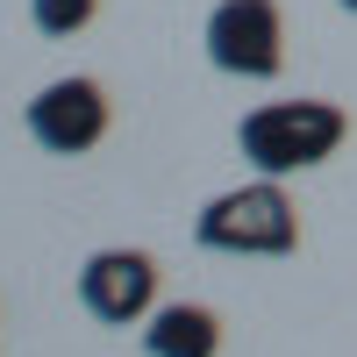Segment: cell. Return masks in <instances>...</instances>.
<instances>
[{"instance_id": "1", "label": "cell", "mask_w": 357, "mask_h": 357, "mask_svg": "<svg viewBox=\"0 0 357 357\" xmlns=\"http://www.w3.org/2000/svg\"><path fill=\"white\" fill-rule=\"evenodd\" d=\"M350 136V114L321 93H301V100H264L236 122V151H243L250 172L264 178H293V172H314L343 151Z\"/></svg>"}, {"instance_id": "2", "label": "cell", "mask_w": 357, "mask_h": 357, "mask_svg": "<svg viewBox=\"0 0 357 357\" xmlns=\"http://www.w3.org/2000/svg\"><path fill=\"white\" fill-rule=\"evenodd\" d=\"M193 243L222 257H286L301 243V207H293L286 178H243V186L215 193L193 215Z\"/></svg>"}, {"instance_id": "3", "label": "cell", "mask_w": 357, "mask_h": 357, "mask_svg": "<svg viewBox=\"0 0 357 357\" xmlns=\"http://www.w3.org/2000/svg\"><path fill=\"white\" fill-rule=\"evenodd\" d=\"M207 65L229 79H279L286 72V15L279 0H215L200 29Z\"/></svg>"}, {"instance_id": "4", "label": "cell", "mask_w": 357, "mask_h": 357, "mask_svg": "<svg viewBox=\"0 0 357 357\" xmlns=\"http://www.w3.org/2000/svg\"><path fill=\"white\" fill-rule=\"evenodd\" d=\"M107 122H114L107 86H100V79H86V72L50 79L43 93L29 100V136H36L50 158H86V151L107 136Z\"/></svg>"}, {"instance_id": "5", "label": "cell", "mask_w": 357, "mask_h": 357, "mask_svg": "<svg viewBox=\"0 0 357 357\" xmlns=\"http://www.w3.org/2000/svg\"><path fill=\"white\" fill-rule=\"evenodd\" d=\"M79 307L107 329H143L158 307V257L151 250H93L79 264Z\"/></svg>"}, {"instance_id": "6", "label": "cell", "mask_w": 357, "mask_h": 357, "mask_svg": "<svg viewBox=\"0 0 357 357\" xmlns=\"http://www.w3.org/2000/svg\"><path fill=\"white\" fill-rule=\"evenodd\" d=\"M143 350L151 357H222V314L200 301H158L143 321Z\"/></svg>"}, {"instance_id": "7", "label": "cell", "mask_w": 357, "mask_h": 357, "mask_svg": "<svg viewBox=\"0 0 357 357\" xmlns=\"http://www.w3.org/2000/svg\"><path fill=\"white\" fill-rule=\"evenodd\" d=\"M93 15H100V0H29V22L43 36H79Z\"/></svg>"}, {"instance_id": "8", "label": "cell", "mask_w": 357, "mask_h": 357, "mask_svg": "<svg viewBox=\"0 0 357 357\" xmlns=\"http://www.w3.org/2000/svg\"><path fill=\"white\" fill-rule=\"evenodd\" d=\"M343 8H350V15H357V0H343Z\"/></svg>"}]
</instances>
